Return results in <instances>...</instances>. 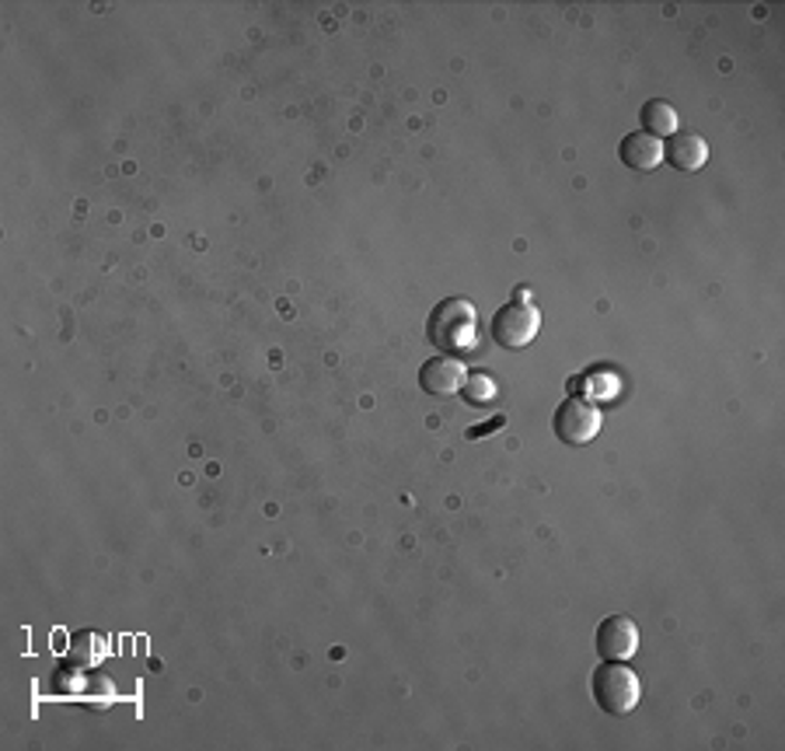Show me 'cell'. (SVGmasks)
I'll use <instances>...</instances> for the list:
<instances>
[{"instance_id": "obj_8", "label": "cell", "mask_w": 785, "mask_h": 751, "mask_svg": "<svg viewBox=\"0 0 785 751\" xmlns=\"http://www.w3.org/2000/svg\"><path fill=\"white\" fill-rule=\"evenodd\" d=\"M618 158L636 168V172H652L660 162H664V144L657 137H649L646 129H636V134L621 137L618 144Z\"/></svg>"}, {"instance_id": "obj_11", "label": "cell", "mask_w": 785, "mask_h": 751, "mask_svg": "<svg viewBox=\"0 0 785 751\" xmlns=\"http://www.w3.org/2000/svg\"><path fill=\"white\" fill-rule=\"evenodd\" d=\"M461 392L471 406H489L495 399V384L485 374H468L464 384H461Z\"/></svg>"}, {"instance_id": "obj_6", "label": "cell", "mask_w": 785, "mask_h": 751, "mask_svg": "<svg viewBox=\"0 0 785 751\" xmlns=\"http://www.w3.org/2000/svg\"><path fill=\"white\" fill-rule=\"evenodd\" d=\"M468 371L458 357L451 353H436L430 357L423 368H419V388H423L426 396H436V399H448V396H458L461 384H464Z\"/></svg>"}, {"instance_id": "obj_9", "label": "cell", "mask_w": 785, "mask_h": 751, "mask_svg": "<svg viewBox=\"0 0 785 751\" xmlns=\"http://www.w3.org/2000/svg\"><path fill=\"white\" fill-rule=\"evenodd\" d=\"M639 119H642V126H646V134H649V137H657V140H660V137L677 134V126H680L677 109L670 106V101H664V98L646 101L642 113H639Z\"/></svg>"}, {"instance_id": "obj_7", "label": "cell", "mask_w": 785, "mask_h": 751, "mask_svg": "<svg viewBox=\"0 0 785 751\" xmlns=\"http://www.w3.org/2000/svg\"><path fill=\"white\" fill-rule=\"evenodd\" d=\"M664 162H670L677 172H698L705 162H709V144H705L698 134H691V129H677L664 147Z\"/></svg>"}, {"instance_id": "obj_2", "label": "cell", "mask_w": 785, "mask_h": 751, "mask_svg": "<svg viewBox=\"0 0 785 751\" xmlns=\"http://www.w3.org/2000/svg\"><path fill=\"white\" fill-rule=\"evenodd\" d=\"M426 335L436 350H468L475 340V308L464 298H448L433 308Z\"/></svg>"}, {"instance_id": "obj_12", "label": "cell", "mask_w": 785, "mask_h": 751, "mask_svg": "<svg viewBox=\"0 0 785 751\" xmlns=\"http://www.w3.org/2000/svg\"><path fill=\"white\" fill-rule=\"evenodd\" d=\"M495 427H503V417H495L489 427H471L468 430V440H479V437H489V430H495Z\"/></svg>"}, {"instance_id": "obj_3", "label": "cell", "mask_w": 785, "mask_h": 751, "mask_svg": "<svg viewBox=\"0 0 785 751\" xmlns=\"http://www.w3.org/2000/svg\"><path fill=\"white\" fill-rule=\"evenodd\" d=\"M538 329H541L538 308L528 301H510L492 319V340L503 350H523L528 343H534Z\"/></svg>"}, {"instance_id": "obj_10", "label": "cell", "mask_w": 785, "mask_h": 751, "mask_svg": "<svg viewBox=\"0 0 785 751\" xmlns=\"http://www.w3.org/2000/svg\"><path fill=\"white\" fill-rule=\"evenodd\" d=\"M67 657H73L77 664H98L101 657H109V640L95 630H81L70 636V651Z\"/></svg>"}, {"instance_id": "obj_5", "label": "cell", "mask_w": 785, "mask_h": 751, "mask_svg": "<svg viewBox=\"0 0 785 751\" xmlns=\"http://www.w3.org/2000/svg\"><path fill=\"white\" fill-rule=\"evenodd\" d=\"M639 651V626L628 615H608L597 626V654L605 661H628Z\"/></svg>"}, {"instance_id": "obj_1", "label": "cell", "mask_w": 785, "mask_h": 751, "mask_svg": "<svg viewBox=\"0 0 785 751\" xmlns=\"http://www.w3.org/2000/svg\"><path fill=\"white\" fill-rule=\"evenodd\" d=\"M590 692L593 703L611 713V716H628L639 706V679L632 667H625V661H605L593 675H590Z\"/></svg>"}, {"instance_id": "obj_4", "label": "cell", "mask_w": 785, "mask_h": 751, "mask_svg": "<svg viewBox=\"0 0 785 751\" xmlns=\"http://www.w3.org/2000/svg\"><path fill=\"white\" fill-rule=\"evenodd\" d=\"M556 437L566 440V445H590V440L600 433V409L593 406V399H566L556 409Z\"/></svg>"}]
</instances>
